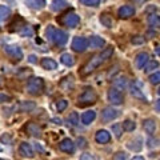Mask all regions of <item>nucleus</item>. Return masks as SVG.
<instances>
[{
  "instance_id": "f257e3e1",
  "label": "nucleus",
  "mask_w": 160,
  "mask_h": 160,
  "mask_svg": "<svg viewBox=\"0 0 160 160\" xmlns=\"http://www.w3.org/2000/svg\"><path fill=\"white\" fill-rule=\"evenodd\" d=\"M113 55V47H108L106 49H103L102 53L96 55V56H93L92 59H89L88 62L84 64V67L82 68V75L83 76H87L91 72H93L95 69H96L99 66H102V64L108 60Z\"/></svg>"
},
{
  "instance_id": "f03ea898",
  "label": "nucleus",
  "mask_w": 160,
  "mask_h": 160,
  "mask_svg": "<svg viewBox=\"0 0 160 160\" xmlns=\"http://www.w3.org/2000/svg\"><path fill=\"white\" fill-rule=\"evenodd\" d=\"M46 36H47L48 40L53 42L59 47L64 46V44L67 43V40H68V35L66 32L62 31V29L53 28V26H48V28L46 29Z\"/></svg>"
},
{
  "instance_id": "7ed1b4c3",
  "label": "nucleus",
  "mask_w": 160,
  "mask_h": 160,
  "mask_svg": "<svg viewBox=\"0 0 160 160\" xmlns=\"http://www.w3.org/2000/svg\"><path fill=\"white\" fill-rule=\"evenodd\" d=\"M43 89H44V80L42 78H32L28 80V83H27V92L28 93L38 96V95L43 92Z\"/></svg>"
},
{
  "instance_id": "20e7f679",
  "label": "nucleus",
  "mask_w": 160,
  "mask_h": 160,
  "mask_svg": "<svg viewBox=\"0 0 160 160\" xmlns=\"http://www.w3.org/2000/svg\"><path fill=\"white\" fill-rule=\"evenodd\" d=\"M98 100V95L93 89H86L83 91V93L79 96V103L78 106L79 107H86V106H89V104H95Z\"/></svg>"
},
{
  "instance_id": "39448f33",
  "label": "nucleus",
  "mask_w": 160,
  "mask_h": 160,
  "mask_svg": "<svg viewBox=\"0 0 160 160\" xmlns=\"http://www.w3.org/2000/svg\"><path fill=\"white\" fill-rule=\"evenodd\" d=\"M62 23H63L66 27L75 28V27H78V26H79V23H80V18H79L75 12H68V13H66V15L63 16Z\"/></svg>"
},
{
  "instance_id": "423d86ee",
  "label": "nucleus",
  "mask_w": 160,
  "mask_h": 160,
  "mask_svg": "<svg viewBox=\"0 0 160 160\" xmlns=\"http://www.w3.org/2000/svg\"><path fill=\"white\" fill-rule=\"evenodd\" d=\"M87 48H88V40L86 38H80V36L73 38L72 49L75 52H84Z\"/></svg>"
},
{
  "instance_id": "0eeeda50",
  "label": "nucleus",
  "mask_w": 160,
  "mask_h": 160,
  "mask_svg": "<svg viewBox=\"0 0 160 160\" xmlns=\"http://www.w3.org/2000/svg\"><path fill=\"white\" fill-rule=\"evenodd\" d=\"M108 100L109 103H112L113 106H120L123 103V95L116 88H111L108 91Z\"/></svg>"
},
{
  "instance_id": "6e6552de",
  "label": "nucleus",
  "mask_w": 160,
  "mask_h": 160,
  "mask_svg": "<svg viewBox=\"0 0 160 160\" xmlns=\"http://www.w3.org/2000/svg\"><path fill=\"white\" fill-rule=\"evenodd\" d=\"M4 51L7 52V55L13 58L15 60H22L23 59V51H22V48L18 47V46H6L4 47Z\"/></svg>"
},
{
  "instance_id": "1a4fd4ad",
  "label": "nucleus",
  "mask_w": 160,
  "mask_h": 160,
  "mask_svg": "<svg viewBox=\"0 0 160 160\" xmlns=\"http://www.w3.org/2000/svg\"><path fill=\"white\" fill-rule=\"evenodd\" d=\"M119 116V111H116V109H113L112 107H106L102 111V120L103 122H111V120L116 119Z\"/></svg>"
},
{
  "instance_id": "9d476101",
  "label": "nucleus",
  "mask_w": 160,
  "mask_h": 160,
  "mask_svg": "<svg viewBox=\"0 0 160 160\" xmlns=\"http://www.w3.org/2000/svg\"><path fill=\"white\" fill-rule=\"evenodd\" d=\"M19 153L22 155L23 158H27V159H32V158L35 156L32 147L29 146L27 142H23V143L19 146Z\"/></svg>"
},
{
  "instance_id": "9b49d317",
  "label": "nucleus",
  "mask_w": 160,
  "mask_h": 160,
  "mask_svg": "<svg viewBox=\"0 0 160 160\" xmlns=\"http://www.w3.org/2000/svg\"><path fill=\"white\" fill-rule=\"evenodd\" d=\"M149 62V55L147 52H140L136 55V59H135V66L138 69H142L146 67V64Z\"/></svg>"
},
{
  "instance_id": "f8f14e48",
  "label": "nucleus",
  "mask_w": 160,
  "mask_h": 160,
  "mask_svg": "<svg viewBox=\"0 0 160 160\" xmlns=\"http://www.w3.org/2000/svg\"><path fill=\"white\" fill-rule=\"evenodd\" d=\"M59 149L66 153H72L75 151V144L71 139H64L59 143Z\"/></svg>"
},
{
  "instance_id": "ddd939ff",
  "label": "nucleus",
  "mask_w": 160,
  "mask_h": 160,
  "mask_svg": "<svg viewBox=\"0 0 160 160\" xmlns=\"http://www.w3.org/2000/svg\"><path fill=\"white\" fill-rule=\"evenodd\" d=\"M118 15L120 19H128L135 15V8L132 6H123L119 8L118 11Z\"/></svg>"
},
{
  "instance_id": "4468645a",
  "label": "nucleus",
  "mask_w": 160,
  "mask_h": 160,
  "mask_svg": "<svg viewBox=\"0 0 160 160\" xmlns=\"http://www.w3.org/2000/svg\"><path fill=\"white\" fill-rule=\"evenodd\" d=\"M95 140H96L99 144H106L111 140V135H109L108 131H106V129H100V131H98L96 135H95Z\"/></svg>"
},
{
  "instance_id": "2eb2a0df",
  "label": "nucleus",
  "mask_w": 160,
  "mask_h": 160,
  "mask_svg": "<svg viewBox=\"0 0 160 160\" xmlns=\"http://www.w3.org/2000/svg\"><path fill=\"white\" fill-rule=\"evenodd\" d=\"M127 147L131 149V151H135V152H139L140 149L143 147V140L142 138H135L133 140H129L127 143Z\"/></svg>"
},
{
  "instance_id": "dca6fc26",
  "label": "nucleus",
  "mask_w": 160,
  "mask_h": 160,
  "mask_svg": "<svg viewBox=\"0 0 160 160\" xmlns=\"http://www.w3.org/2000/svg\"><path fill=\"white\" fill-rule=\"evenodd\" d=\"M26 129H27V132L29 135H32V136H35V138L42 136V129H40V127L38 126L36 123H28Z\"/></svg>"
},
{
  "instance_id": "f3484780",
  "label": "nucleus",
  "mask_w": 160,
  "mask_h": 160,
  "mask_svg": "<svg viewBox=\"0 0 160 160\" xmlns=\"http://www.w3.org/2000/svg\"><path fill=\"white\" fill-rule=\"evenodd\" d=\"M35 108H36V104L33 102H20L18 106V109L20 112H31Z\"/></svg>"
},
{
  "instance_id": "a211bd4d",
  "label": "nucleus",
  "mask_w": 160,
  "mask_h": 160,
  "mask_svg": "<svg viewBox=\"0 0 160 160\" xmlns=\"http://www.w3.org/2000/svg\"><path fill=\"white\" fill-rule=\"evenodd\" d=\"M40 64H42V67H43L44 69H48V71H52V69H56V68H58V63L55 62L53 59H49V58L42 59Z\"/></svg>"
},
{
  "instance_id": "6ab92c4d",
  "label": "nucleus",
  "mask_w": 160,
  "mask_h": 160,
  "mask_svg": "<svg viewBox=\"0 0 160 160\" xmlns=\"http://www.w3.org/2000/svg\"><path fill=\"white\" fill-rule=\"evenodd\" d=\"M67 6H68L67 0H53L51 3V9L55 12H60V11H63L64 8H67Z\"/></svg>"
},
{
  "instance_id": "aec40b11",
  "label": "nucleus",
  "mask_w": 160,
  "mask_h": 160,
  "mask_svg": "<svg viewBox=\"0 0 160 160\" xmlns=\"http://www.w3.org/2000/svg\"><path fill=\"white\" fill-rule=\"evenodd\" d=\"M143 128L147 133H153L156 129V122L153 119H146L143 122Z\"/></svg>"
},
{
  "instance_id": "412c9836",
  "label": "nucleus",
  "mask_w": 160,
  "mask_h": 160,
  "mask_svg": "<svg viewBox=\"0 0 160 160\" xmlns=\"http://www.w3.org/2000/svg\"><path fill=\"white\" fill-rule=\"evenodd\" d=\"M100 23H102L104 27H107V28H112L115 22H113V19H112V15H109V13H102V15H100Z\"/></svg>"
},
{
  "instance_id": "4be33fe9",
  "label": "nucleus",
  "mask_w": 160,
  "mask_h": 160,
  "mask_svg": "<svg viewBox=\"0 0 160 160\" xmlns=\"http://www.w3.org/2000/svg\"><path fill=\"white\" fill-rule=\"evenodd\" d=\"M26 4L32 9H43L46 7V0H26Z\"/></svg>"
},
{
  "instance_id": "5701e85b",
  "label": "nucleus",
  "mask_w": 160,
  "mask_h": 160,
  "mask_svg": "<svg viewBox=\"0 0 160 160\" xmlns=\"http://www.w3.org/2000/svg\"><path fill=\"white\" fill-rule=\"evenodd\" d=\"M104 44H106L104 39L99 38V36H92L88 40V46H91V48H102Z\"/></svg>"
},
{
  "instance_id": "b1692460",
  "label": "nucleus",
  "mask_w": 160,
  "mask_h": 160,
  "mask_svg": "<svg viewBox=\"0 0 160 160\" xmlns=\"http://www.w3.org/2000/svg\"><path fill=\"white\" fill-rule=\"evenodd\" d=\"M95 118H96V112L95 111H87L82 115V123L83 124H91Z\"/></svg>"
},
{
  "instance_id": "393cba45",
  "label": "nucleus",
  "mask_w": 160,
  "mask_h": 160,
  "mask_svg": "<svg viewBox=\"0 0 160 160\" xmlns=\"http://www.w3.org/2000/svg\"><path fill=\"white\" fill-rule=\"evenodd\" d=\"M9 16H11V9H9V7L0 6V24L6 22Z\"/></svg>"
},
{
  "instance_id": "a878e982",
  "label": "nucleus",
  "mask_w": 160,
  "mask_h": 160,
  "mask_svg": "<svg viewBox=\"0 0 160 160\" xmlns=\"http://www.w3.org/2000/svg\"><path fill=\"white\" fill-rule=\"evenodd\" d=\"M60 62H62L64 66H67V67H72L73 64H75V59H73L72 55H69V53H63L62 58H60Z\"/></svg>"
},
{
  "instance_id": "bb28decb",
  "label": "nucleus",
  "mask_w": 160,
  "mask_h": 160,
  "mask_svg": "<svg viewBox=\"0 0 160 160\" xmlns=\"http://www.w3.org/2000/svg\"><path fill=\"white\" fill-rule=\"evenodd\" d=\"M148 24L153 28H160V16L159 15H155V13L149 15L148 16Z\"/></svg>"
},
{
  "instance_id": "cd10ccee",
  "label": "nucleus",
  "mask_w": 160,
  "mask_h": 160,
  "mask_svg": "<svg viewBox=\"0 0 160 160\" xmlns=\"http://www.w3.org/2000/svg\"><path fill=\"white\" fill-rule=\"evenodd\" d=\"M122 127H123L124 131L131 132V131H133V129L136 128V124H135V122H132V120H124L123 124H122Z\"/></svg>"
},
{
  "instance_id": "c85d7f7f",
  "label": "nucleus",
  "mask_w": 160,
  "mask_h": 160,
  "mask_svg": "<svg viewBox=\"0 0 160 160\" xmlns=\"http://www.w3.org/2000/svg\"><path fill=\"white\" fill-rule=\"evenodd\" d=\"M131 95H132L133 98L140 99V100H144V102H146V96H144V95L142 93V91H140L139 88H136L135 86H132V87H131Z\"/></svg>"
},
{
  "instance_id": "c756f323",
  "label": "nucleus",
  "mask_w": 160,
  "mask_h": 160,
  "mask_svg": "<svg viewBox=\"0 0 160 160\" xmlns=\"http://www.w3.org/2000/svg\"><path fill=\"white\" fill-rule=\"evenodd\" d=\"M67 120H68V123L71 124V126H78L79 124V115H78V112H71Z\"/></svg>"
},
{
  "instance_id": "7c9ffc66",
  "label": "nucleus",
  "mask_w": 160,
  "mask_h": 160,
  "mask_svg": "<svg viewBox=\"0 0 160 160\" xmlns=\"http://www.w3.org/2000/svg\"><path fill=\"white\" fill-rule=\"evenodd\" d=\"M159 67V62H156V60H152V62H148L147 64H146V69L144 71L146 72H151V71H153V69H156Z\"/></svg>"
},
{
  "instance_id": "2f4dec72",
  "label": "nucleus",
  "mask_w": 160,
  "mask_h": 160,
  "mask_svg": "<svg viewBox=\"0 0 160 160\" xmlns=\"http://www.w3.org/2000/svg\"><path fill=\"white\" fill-rule=\"evenodd\" d=\"M149 82L151 84H159L160 83V72H155L153 75L149 76Z\"/></svg>"
},
{
  "instance_id": "473e14b6",
  "label": "nucleus",
  "mask_w": 160,
  "mask_h": 160,
  "mask_svg": "<svg viewBox=\"0 0 160 160\" xmlns=\"http://www.w3.org/2000/svg\"><path fill=\"white\" fill-rule=\"evenodd\" d=\"M82 3H84L88 7H98L100 4V0H80Z\"/></svg>"
},
{
  "instance_id": "72a5a7b5",
  "label": "nucleus",
  "mask_w": 160,
  "mask_h": 160,
  "mask_svg": "<svg viewBox=\"0 0 160 160\" xmlns=\"http://www.w3.org/2000/svg\"><path fill=\"white\" fill-rule=\"evenodd\" d=\"M67 106H68L67 100H60V102L58 103V106H56V108H58V112H63L64 109L67 108Z\"/></svg>"
},
{
  "instance_id": "f704fd0d",
  "label": "nucleus",
  "mask_w": 160,
  "mask_h": 160,
  "mask_svg": "<svg viewBox=\"0 0 160 160\" xmlns=\"http://www.w3.org/2000/svg\"><path fill=\"white\" fill-rule=\"evenodd\" d=\"M122 129H123V127L120 126V124H115V126H112V131L115 132V135H116L118 139L122 136Z\"/></svg>"
},
{
  "instance_id": "c9c22d12",
  "label": "nucleus",
  "mask_w": 160,
  "mask_h": 160,
  "mask_svg": "<svg viewBox=\"0 0 160 160\" xmlns=\"http://www.w3.org/2000/svg\"><path fill=\"white\" fill-rule=\"evenodd\" d=\"M76 143H78V147H79V148H82V149H84V148L87 147V140L84 139V138H78Z\"/></svg>"
},
{
  "instance_id": "e433bc0d",
  "label": "nucleus",
  "mask_w": 160,
  "mask_h": 160,
  "mask_svg": "<svg viewBox=\"0 0 160 160\" xmlns=\"http://www.w3.org/2000/svg\"><path fill=\"white\" fill-rule=\"evenodd\" d=\"M115 86L120 87V88H126L127 80H126V79H118V80H115Z\"/></svg>"
},
{
  "instance_id": "4c0bfd02",
  "label": "nucleus",
  "mask_w": 160,
  "mask_h": 160,
  "mask_svg": "<svg viewBox=\"0 0 160 160\" xmlns=\"http://www.w3.org/2000/svg\"><path fill=\"white\" fill-rule=\"evenodd\" d=\"M12 100V98L9 95H6V93H0V104L2 103H9Z\"/></svg>"
},
{
  "instance_id": "58836bf2",
  "label": "nucleus",
  "mask_w": 160,
  "mask_h": 160,
  "mask_svg": "<svg viewBox=\"0 0 160 160\" xmlns=\"http://www.w3.org/2000/svg\"><path fill=\"white\" fill-rule=\"evenodd\" d=\"M146 40H144V38L143 36H133L132 39H131V43L132 44H143Z\"/></svg>"
},
{
  "instance_id": "ea45409f",
  "label": "nucleus",
  "mask_w": 160,
  "mask_h": 160,
  "mask_svg": "<svg viewBox=\"0 0 160 160\" xmlns=\"http://www.w3.org/2000/svg\"><path fill=\"white\" fill-rule=\"evenodd\" d=\"M112 160H127V155L124 152H118V153H115Z\"/></svg>"
},
{
  "instance_id": "a19ab883",
  "label": "nucleus",
  "mask_w": 160,
  "mask_h": 160,
  "mask_svg": "<svg viewBox=\"0 0 160 160\" xmlns=\"http://www.w3.org/2000/svg\"><path fill=\"white\" fill-rule=\"evenodd\" d=\"M0 140H2L3 143H6V144H11V142H12V139H11V136H9L8 133H6V135H3L2 138H0Z\"/></svg>"
},
{
  "instance_id": "79ce46f5",
  "label": "nucleus",
  "mask_w": 160,
  "mask_h": 160,
  "mask_svg": "<svg viewBox=\"0 0 160 160\" xmlns=\"http://www.w3.org/2000/svg\"><path fill=\"white\" fill-rule=\"evenodd\" d=\"M80 160H95V158L91 153H83L82 156H80Z\"/></svg>"
},
{
  "instance_id": "37998d69",
  "label": "nucleus",
  "mask_w": 160,
  "mask_h": 160,
  "mask_svg": "<svg viewBox=\"0 0 160 160\" xmlns=\"http://www.w3.org/2000/svg\"><path fill=\"white\" fill-rule=\"evenodd\" d=\"M20 35H22V36H27V35H28V36H31V35H32V31H31L29 28L24 27V31H20Z\"/></svg>"
},
{
  "instance_id": "c03bdc74",
  "label": "nucleus",
  "mask_w": 160,
  "mask_h": 160,
  "mask_svg": "<svg viewBox=\"0 0 160 160\" xmlns=\"http://www.w3.org/2000/svg\"><path fill=\"white\" fill-rule=\"evenodd\" d=\"M155 109L160 113V99L159 100H156V103H155Z\"/></svg>"
},
{
  "instance_id": "a18cd8bd",
  "label": "nucleus",
  "mask_w": 160,
  "mask_h": 160,
  "mask_svg": "<svg viewBox=\"0 0 160 160\" xmlns=\"http://www.w3.org/2000/svg\"><path fill=\"white\" fill-rule=\"evenodd\" d=\"M52 122H53L55 124H62V120H60V119H58V118H55V119H52Z\"/></svg>"
},
{
  "instance_id": "49530a36",
  "label": "nucleus",
  "mask_w": 160,
  "mask_h": 160,
  "mask_svg": "<svg viewBox=\"0 0 160 160\" xmlns=\"http://www.w3.org/2000/svg\"><path fill=\"white\" fill-rule=\"evenodd\" d=\"M29 62H31V63H36V58H35L33 55H31V56H29Z\"/></svg>"
},
{
  "instance_id": "de8ad7c7",
  "label": "nucleus",
  "mask_w": 160,
  "mask_h": 160,
  "mask_svg": "<svg viewBox=\"0 0 160 160\" xmlns=\"http://www.w3.org/2000/svg\"><path fill=\"white\" fill-rule=\"evenodd\" d=\"M132 160H144V158H142V156H135Z\"/></svg>"
},
{
  "instance_id": "09e8293b",
  "label": "nucleus",
  "mask_w": 160,
  "mask_h": 160,
  "mask_svg": "<svg viewBox=\"0 0 160 160\" xmlns=\"http://www.w3.org/2000/svg\"><path fill=\"white\" fill-rule=\"evenodd\" d=\"M133 2H135V3H138V4H142V3L146 2V0H133Z\"/></svg>"
},
{
  "instance_id": "8fccbe9b",
  "label": "nucleus",
  "mask_w": 160,
  "mask_h": 160,
  "mask_svg": "<svg viewBox=\"0 0 160 160\" xmlns=\"http://www.w3.org/2000/svg\"><path fill=\"white\" fill-rule=\"evenodd\" d=\"M156 53H158L159 56H160V47H159V48H156Z\"/></svg>"
},
{
  "instance_id": "3c124183",
  "label": "nucleus",
  "mask_w": 160,
  "mask_h": 160,
  "mask_svg": "<svg viewBox=\"0 0 160 160\" xmlns=\"http://www.w3.org/2000/svg\"><path fill=\"white\" fill-rule=\"evenodd\" d=\"M158 92H159V95H160V88H159V91H158Z\"/></svg>"
},
{
  "instance_id": "603ef678",
  "label": "nucleus",
  "mask_w": 160,
  "mask_h": 160,
  "mask_svg": "<svg viewBox=\"0 0 160 160\" xmlns=\"http://www.w3.org/2000/svg\"><path fill=\"white\" fill-rule=\"evenodd\" d=\"M0 160H6V159H0Z\"/></svg>"
}]
</instances>
